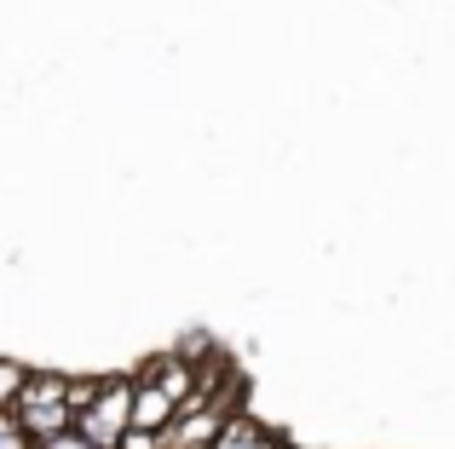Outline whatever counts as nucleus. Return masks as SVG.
<instances>
[{
  "label": "nucleus",
  "mask_w": 455,
  "mask_h": 449,
  "mask_svg": "<svg viewBox=\"0 0 455 449\" xmlns=\"http://www.w3.org/2000/svg\"><path fill=\"white\" fill-rule=\"evenodd\" d=\"M6 415L18 421L35 444L52 438V432H64V427H76V409H69V374L64 369H29V381H23L18 404H12Z\"/></svg>",
  "instance_id": "nucleus-1"
},
{
  "label": "nucleus",
  "mask_w": 455,
  "mask_h": 449,
  "mask_svg": "<svg viewBox=\"0 0 455 449\" xmlns=\"http://www.w3.org/2000/svg\"><path fill=\"white\" fill-rule=\"evenodd\" d=\"M236 409H248V386H243V374H231L220 392L196 398V404H190L185 415L167 427V449H213V444H220V432L231 427Z\"/></svg>",
  "instance_id": "nucleus-2"
},
{
  "label": "nucleus",
  "mask_w": 455,
  "mask_h": 449,
  "mask_svg": "<svg viewBox=\"0 0 455 449\" xmlns=\"http://www.w3.org/2000/svg\"><path fill=\"white\" fill-rule=\"evenodd\" d=\"M133 404H139V374H104L92 409L76 421V427L92 438V449H116L127 438V427H133Z\"/></svg>",
  "instance_id": "nucleus-3"
},
{
  "label": "nucleus",
  "mask_w": 455,
  "mask_h": 449,
  "mask_svg": "<svg viewBox=\"0 0 455 449\" xmlns=\"http://www.w3.org/2000/svg\"><path fill=\"white\" fill-rule=\"evenodd\" d=\"M283 444H289V438H283L271 421H259L254 409H236L231 427L220 432V444H213V449H283Z\"/></svg>",
  "instance_id": "nucleus-4"
},
{
  "label": "nucleus",
  "mask_w": 455,
  "mask_h": 449,
  "mask_svg": "<svg viewBox=\"0 0 455 449\" xmlns=\"http://www.w3.org/2000/svg\"><path fill=\"white\" fill-rule=\"evenodd\" d=\"M29 369H35V363L0 358V409H12V404H18V392H23V381H29Z\"/></svg>",
  "instance_id": "nucleus-5"
},
{
  "label": "nucleus",
  "mask_w": 455,
  "mask_h": 449,
  "mask_svg": "<svg viewBox=\"0 0 455 449\" xmlns=\"http://www.w3.org/2000/svg\"><path fill=\"white\" fill-rule=\"evenodd\" d=\"M99 386H104V374H69V409H76V421L92 409V398H99Z\"/></svg>",
  "instance_id": "nucleus-6"
},
{
  "label": "nucleus",
  "mask_w": 455,
  "mask_h": 449,
  "mask_svg": "<svg viewBox=\"0 0 455 449\" xmlns=\"http://www.w3.org/2000/svg\"><path fill=\"white\" fill-rule=\"evenodd\" d=\"M35 449H92V438L81 427H64V432H52V438H41Z\"/></svg>",
  "instance_id": "nucleus-7"
},
{
  "label": "nucleus",
  "mask_w": 455,
  "mask_h": 449,
  "mask_svg": "<svg viewBox=\"0 0 455 449\" xmlns=\"http://www.w3.org/2000/svg\"><path fill=\"white\" fill-rule=\"evenodd\" d=\"M116 449H167V432H150V427H127V438Z\"/></svg>",
  "instance_id": "nucleus-8"
},
{
  "label": "nucleus",
  "mask_w": 455,
  "mask_h": 449,
  "mask_svg": "<svg viewBox=\"0 0 455 449\" xmlns=\"http://www.w3.org/2000/svg\"><path fill=\"white\" fill-rule=\"evenodd\" d=\"M0 449H35V438H29V432H23L12 415H6V409H0Z\"/></svg>",
  "instance_id": "nucleus-9"
},
{
  "label": "nucleus",
  "mask_w": 455,
  "mask_h": 449,
  "mask_svg": "<svg viewBox=\"0 0 455 449\" xmlns=\"http://www.w3.org/2000/svg\"><path fill=\"white\" fill-rule=\"evenodd\" d=\"M283 449H311V444H283Z\"/></svg>",
  "instance_id": "nucleus-10"
}]
</instances>
